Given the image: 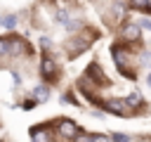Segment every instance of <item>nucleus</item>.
<instances>
[{
    "label": "nucleus",
    "instance_id": "obj_23",
    "mask_svg": "<svg viewBox=\"0 0 151 142\" xmlns=\"http://www.w3.org/2000/svg\"><path fill=\"white\" fill-rule=\"evenodd\" d=\"M146 7H149V12H151V0H146Z\"/></svg>",
    "mask_w": 151,
    "mask_h": 142
},
{
    "label": "nucleus",
    "instance_id": "obj_15",
    "mask_svg": "<svg viewBox=\"0 0 151 142\" xmlns=\"http://www.w3.org/2000/svg\"><path fill=\"white\" fill-rule=\"evenodd\" d=\"M111 142H130V135H127V133L116 130V133H111Z\"/></svg>",
    "mask_w": 151,
    "mask_h": 142
},
{
    "label": "nucleus",
    "instance_id": "obj_8",
    "mask_svg": "<svg viewBox=\"0 0 151 142\" xmlns=\"http://www.w3.org/2000/svg\"><path fill=\"white\" fill-rule=\"evenodd\" d=\"M31 95L38 99V104H42V102H47V99L52 97V88H50V83H38V85L31 90Z\"/></svg>",
    "mask_w": 151,
    "mask_h": 142
},
{
    "label": "nucleus",
    "instance_id": "obj_25",
    "mask_svg": "<svg viewBox=\"0 0 151 142\" xmlns=\"http://www.w3.org/2000/svg\"><path fill=\"white\" fill-rule=\"evenodd\" d=\"M0 24H2V14H0Z\"/></svg>",
    "mask_w": 151,
    "mask_h": 142
},
{
    "label": "nucleus",
    "instance_id": "obj_3",
    "mask_svg": "<svg viewBox=\"0 0 151 142\" xmlns=\"http://www.w3.org/2000/svg\"><path fill=\"white\" fill-rule=\"evenodd\" d=\"M90 45H92V38H87L85 33H80V36H73V38H71L64 47H66V54L73 59V57H78L80 52H85Z\"/></svg>",
    "mask_w": 151,
    "mask_h": 142
},
{
    "label": "nucleus",
    "instance_id": "obj_4",
    "mask_svg": "<svg viewBox=\"0 0 151 142\" xmlns=\"http://www.w3.org/2000/svg\"><path fill=\"white\" fill-rule=\"evenodd\" d=\"M101 109L109 111V114H116V116H127L130 114V106L125 99H118V97H109V99H99Z\"/></svg>",
    "mask_w": 151,
    "mask_h": 142
},
{
    "label": "nucleus",
    "instance_id": "obj_2",
    "mask_svg": "<svg viewBox=\"0 0 151 142\" xmlns=\"http://www.w3.org/2000/svg\"><path fill=\"white\" fill-rule=\"evenodd\" d=\"M52 128H54V135L57 137H61V140H73L76 137V133L80 130L78 128V123L73 121V118H57L54 123H52Z\"/></svg>",
    "mask_w": 151,
    "mask_h": 142
},
{
    "label": "nucleus",
    "instance_id": "obj_10",
    "mask_svg": "<svg viewBox=\"0 0 151 142\" xmlns=\"http://www.w3.org/2000/svg\"><path fill=\"white\" fill-rule=\"evenodd\" d=\"M17 24H19V14H14V12H9V14H2V28H7V31H14L17 28Z\"/></svg>",
    "mask_w": 151,
    "mask_h": 142
},
{
    "label": "nucleus",
    "instance_id": "obj_20",
    "mask_svg": "<svg viewBox=\"0 0 151 142\" xmlns=\"http://www.w3.org/2000/svg\"><path fill=\"white\" fill-rule=\"evenodd\" d=\"M9 78H12V85H14V88L21 85V73H19V71H9Z\"/></svg>",
    "mask_w": 151,
    "mask_h": 142
},
{
    "label": "nucleus",
    "instance_id": "obj_21",
    "mask_svg": "<svg viewBox=\"0 0 151 142\" xmlns=\"http://www.w3.org/2000/svg\"><path fill=\"white\" fill-rule=\"evenodd\" d=\"M92 142H111V135H104V133H94V135H92Z\"/></svg>",
    "mask_w": 151,
    "mask_h": 142
},
{
    "label": "nucleus",
    "instance_id": "obj_14",
    "mask_svg": "<svg viewBox=\"0 0 151 142\" xmlns=\"http://www.w3.org/2000/svg\"><path fill=\"white\" fill-rule=\"evenodd\" d=\"M35 104H38V99L31 95V97H26V99L21 102V109H24V111H31V109H35Z\"/></svg>",
    "mask_w": 151,
    "mask_h": 142
},
{
    "label": "nucleus",
    "instance_id": "obj_24",
    "mask_svg": "<svg viewBox=\"0 0 151 142\" xmlns=\"http://www.w3.org/2000/svg\"><path fill=\"white\" fill-rule=\"evenodd\" d=\"M146 83H149V85H151V71H149V78H146Z\"/></svg>",
    "mask_w": 151,
    "mask_h": 142
},
{
    "label": "nucleus",
    "instance_id": "obj_19",
    "mask_svg": "<svg viewBox=\"0 0 151 142\" xmlns=\"http://www.w3.org/2000/svg\"><path fill=\"white\" fill-rule=\"evenodd\" d=\"M127 7H132V9H146V0H130Z\"/></svg>",
    "mask_w": 151,
    "mask_h": 142
},
{
    "label": "nucleus",
    "instance_id": "obj_16",
    "mask_svg": "<svg viewBox=\"0 0 151 142\" xmlns=\"http://www.w3.org/2000/svg\"><path fill=\"white\" fill-rule=\"evenodd\" d=\"M71 142H92V135H90V133H85V130H78V133H76V137H73Z\"/></svg>",
    "mask_w": 151,
    "mask_h": 142
},
{
    "label": "nucleus",
    "instance_id": "obj_18",
    "mask_svg": "<svg viewBox=\"0 0 151 142\" xmlns=\"http://www.w3.org/2000/svg\"><path fill=\"white\" fill-rule=\"evenodd\" d=\"M61 102H64V104H73V106H78V104H80V102L73 97V92H64V95H61Z\"/></svg>",
    "mask_w": 151,
    "mask_h": 142
},
{
    "label": "nucleus",
    "instance_id": "obj_13",
    "mask_svg": "<svg viewBox=\"0 0 151 142\" xmlns=\"http://www.w3.org/2000/svg\"><path fill=\"white\" fill-rule=\"evenodd\" d=\"M9 57V36H0V59Z\"/></svg>",
    "mask_w": 151,
    "mask_h": 142
},
{
    "label": "nucleus",
    "instance_id": "obj_11",
    "mask_svg": "<svg viewBox=\"0 0 151 142\" xmlns=\"http://www.w3.org/2000/svg\"><path fill=\"white\" fill-rule=\"evenodd\" d=\"M68 19H71V12H68L66 7H59V9L54 12V21H57L59 26H64V24H66Z\"/></svg>",
    "mask_w": 151,
    "mask_h": 142
},
{
    "label": "nucleus",
    "instance_id": "obj_22",
    "mask_svg": "<svg viewBox=\"0 0 151 142\" xmlns=\"http://www.w3.org/2000/svg\"><path fill=\"white\" fill-rule=\"evenodd\" d=\"M139 26L144 28V31H151V19L146 17V19H139Z\"/></svg>",
    "mask_w": 151,
    "mask_h": 142
},
{
    "label": "nucleus",
    "instance_id": "obj_12",
    "mask_svg": "<svg viewBox=\"0 0 151 142\" xmlns=\"http://www.w3.org/2000/svg\"><path fill=\"white\" fill-rule=\"evenodd\" d=\"M64 28H66L68 33H78V31L83 28V21H80V19H68V21L64 24Z\"/></svg>",
    "mask_w": 151,
    "mask_h": 142
},
{
    "label": "nucleus",
    "instance_id": "obj_6",
    "mask_svg": "<svg viewBox=\"0 0 151 142\" xmlns=\"http://www.w3.org/2000/svg\"><path fill=\"white\" fill-rule=\"evenodd\" d=\"M26 54H31V45L21 36H9V57L19 59V57H26Z\"/></svg>",
    "mask_w": 151,
    "mask_h": 142
},
{
    "label": "nucleus",
    "instance_id": "obj_7",
    "mask_svg": "<svg viewBox=\"0 0 151 142\" xmlns=\"http://www.w3.org/2000/svg\"><path fill=\"white\" fill-rule=\"evenodd\" d=\"M54 128L50 125V123H40V125H33L31 130H28V135H31V142H52V133Z\"/></svg>",
    "mask_w": 151,
    "mask_h": 142
},
{
    "label": "nucleus",
    "instance_id": "obj_5",
    "mask_svg": "<svg viewBox=\"0 0 151 142\" xmlns=\"http://www.w3.org/2000/svg\"><path fill=\"white\" fill-rule=\"evenodd\" d=\"M142 31L144 28L139 26V21H125L120 28V36L125 43H142Z\"/></svg>",
    "mask_w": 151,
    "mask_h": 142
},
{
    "label": "nucleus",
    "instance_id": "obj_26",
    "mask_svg": "<svg viewBox=\"0 0 151 142\" xmlns=\"http://www.w3.org/2000/svg\"><path fill=\"white\" fill-rule=\"evenodd\" d=\"M0 142H5V140H0Z\"/></svg>",
    "mask_w": 151,
    "mask_h": 142
},
{
    "label": "nucleus",
    "instance_id": "obj_17",
    "mask_svg": "<svg viewBox=\"0 0 151 142\" xmlns=\"http://www.w3.org/2000/svg\"><path fill=\"white\" fill-rule=\"evenodd\" d=\"M40 50H42V52H50V50H52V38L40 36Z\"/></svg>",
    "mask_w": 151,
    "mask_h": 142
},
{
    "label": "nucleus",
    "instance_id": "obj_1",
    "mask_svg": "<svg viewBox=\"0 0 151 142\" xmlns=\"http://www.w3.org/2000/svg\"><path fill=\"white\" fill-rule=\"evenodd\" d=\"M38 71H40V78H42L45 83H57V76H59V64H57V59H54L50 52H42V54H40Z\"/></svg>",
    "mask_w": 151,
    "mask_h": 142
},
{
    "label": "nucleus",
    "instance_id": "obj_9",
    "mask_svg": "<svg viewBox=\"0 0 151 142\" xmlns=\"http://www.w3.org/2000/svg\"><path fill=\"white\" fill-rule=\"evenodd\" d=\"M125 102H127V106L132 109V114H134L137 109H146V102H144V97H142L139 90H132V92L125 97Z\"/></svg>",
    "mask_w": 151,
    "mask_h": 142
}]
</instances>
